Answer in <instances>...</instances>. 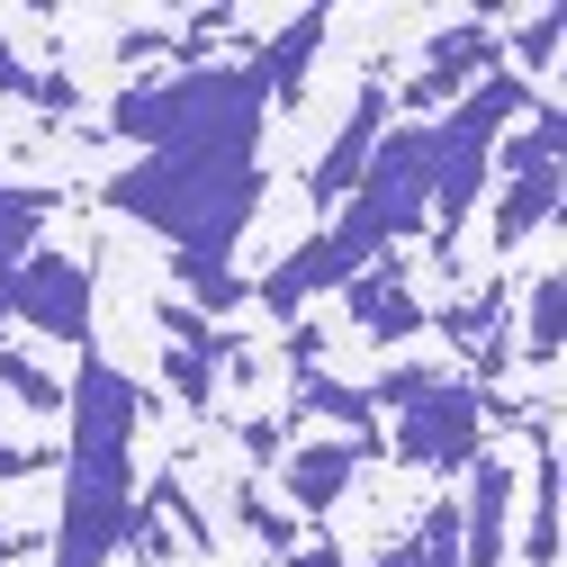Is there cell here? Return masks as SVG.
<instances>
[{
	"label": "cell",
	"instance_id": "obj_3",
	"mask_svg": "<svg viewBox=\"0 0 567 567\" xmlns=\"http://www.w3.org/2000/svg\"><path fill=\"white\" fill-rule=\"evenodd\" d=\"M405 468H423V477H460V468H477V451H486V388L477 379H433L423 396H405L396 405V442H388Z\"/></svg>",
	"mask_w": 567,
	"mask_h": 567
},
{
	"label": "cell",
	"instance_id": "obj_9",
	"mask_svg": "<svg viewBox=\"0 0 567 567\" xmlns=\"http://www.w3.org/2000/svg\"><path fill=\"white\" fill-rule=\"evenodd\" d=\"M342 316L351 324H370V342H414L423 333V298L405 289V261H370L361 279H342Z\"/></svg>",
	"mask_w": 567,
	"mask_h": 567
},
{
	"label": "cell",
	"instance_id": "obj_4",
	"mask_svg": "<svg viewBox=\"0 0 567 567\" xmlns=\"http://www.w3.org/2000/svg\"><path fill=\"white\" fill-rule=\"evenodd\" d=\"M486 73H505V28L477 10V19H460V28H442L433 45H423V73L396 91V117H405V126H433V109L468 100Z\"/></svg>",
	"mask_w": 567,
	"mask_h": 567
},
{
	"label": "cell",
	"instance_id": "obj_17",
	"mask_svg": "<svg viewBox=\"0 0 567 567\" xmlns=\"http://www.w3.org/2000/svg\"><path fill=\"white\" fill-rule=\"evenodd\" d=\"M145 505H154V514H163V523L181 532V549H189V558H207V549H217V532H207V514L189 505V486H181V468H163V477H154V495H145Z\"/></svg>",
	"mask_w": 567,
	"mask_h": 567
},
{
	"label": "cell",
	"instance_id": "obj_13",
	"mask_svg": "<svg viewBox=\"0 0 567 567\" xmlns=\"http://www.w3.org/2000/svg\"><path fill=\"white\" fill-rule=\"evenodd\" d=\"M370 567H460V505H433L388 558H370Z\"/></svg>",
	"mask_w": 567,
	"mask_h": 567
},
{
	"label": "cell",
	"instance_id": "obj_11",
	"mask_svg": "<svg viewBox=\"0 0 567 567\" xmlns=\"http://www.w3.org/2000/svg\"><path fill=\"white\" fill-rule=\"evenodd\" d=\"M45 217H54V189H0V324H10V279L28 270V252H37V235H45Z\"/></svg>",
	"mask_w": 567,
	"mask_h": 567
},
{
	"label": "cell",
	"instance_id": "obj_18",
	"mask_svg": "<svg viewBox=\"0 0 567 567\" xmlns=\"http://www.w3.org/2000/svg\"><path fill=\"white\" fill-rule=\"evenodd\" d=\"M0 388H10L28 414H63V379H54V370H37L28 351H10V342H0Z\"/></svg>",
	"mask_w": 567,
	"mask_h": 567
},
{
	"label": "cell",
	"instance_id": "obj_22",
	"mask_svg": "<svg viewBox=\"0 0 567 567\" xmlns=\"http://www.w3.org/2000/svg\"><path fill=\"white\" fill-rule=\"evenodd\" d=\"M279 567H351V558H342V549H333V540H298V549H289V558H279Z\"/></svg>",
	"mask_w": 567,
	"mask_h": 567
},
{
	"label": "cell",
	"instance_id": "obj_8",
	"mask_svg": "<svg viewBox=\"0 0 567 567\" xmlns=\"http://www.w3.org/2000/svg\"><path fill=\"white\" fill-rule=\"evenodd\" d=\"M505 523H514V460L505 451H477L468 514H460V567H505Z\"/></svg>",
	"mask_w": 567,
	"mask_h": 567
},
{
	"label": "cell",
	"instance_id": "obj_1",
	"mask_svg": "<svg viewBox=\"0 0 567 567\" xmlns=\"http://www.w3.org/2000/svg\"><path fill=\"white\" fill-rule=\"evenodd\" d=\"M261 73L252 63H181L163 82H126L109 135L145 163L109 181V207L172 244V270L198 316H235L252 279H235V244L261 207Z\"/></svg>",
	"mask_w": 567,
	"mask_h": 567
},
{
	"label": "cell",
	"instance_id": "obj_6",
	"mask_svg": "<svg viewBox=\"0 0 567 567\" xmlns=\"http://www.w3.org/2000/svg\"><path fill=\"white\" fill-rule=\"evenodd\" d=\"M396 126V91H388V73H379V63H370V73H361V91H351V117H342V135H333V145H324V163H316V207H342L351 198V181H361L370 172V154H379V135Z\"/></svg>",
	"mask_w": 567,
	"mask_h": 567
},
{
	"label": "cell",
	"instance_id": "obj_12",
	"mask_svg": "<svg viewBox=\"0 0 567 567\" xmlns=\"http://www.w3.org/2000/svg\"><path fill=\"white\" fill-rule=\"evenodd\" d=\"M549 217H558V172H514L505 189H495V226L486 235H495V252H523Z\"/></svg>",
	"mask_w": 567,
	"mask_h": 567
},
{
	"label": "cell",
	"instance_id": "obj_16",
	"mask_svg": "<svg viewBox=\"0 0 567 567\" xmlns=\"http://www.w3.org/2000/svg\"><path fill=\"white\" fill-rule=\"evenodd\" d=\"M514 351H523L532 370H549V361H558V270H540V279H532V307H523V342H514Z\"/></svg>",
	"mask_w": 567,
	"mask_h": 567
},
{
	"label": "cell",
	"instance_id": "obj_10",
	"mask_svg": "<svg viewBox=\"0 0 567 567\" xmlns=\"http://www.w3.org/2000/svg\"><path fill=\"white\" fill-rule=\"evenodd\" d=\"M324 28H333V19H324V10H307V19H289V28H279V37H270V45L252 54V73H261V100H270V109H289V100L307 91Z\"/></svg>",
	"mask_w": 567,
	"mask_h": 567
},
{
	"label": "cell",
	"instance_id": "obj_20",
	"mask_svg": "<svg viewBox=\"0 0 567 567\" xmlns=\"http://www.w3.org/2000/svg\"><path fill=\"white\" fill-rule=\"evenodd\" d=\"M289 442H298V433H289V414H261V423H244V460H252V468L289 460Z\"/></svg>",
	"mask_w": 567,
	"mask_h": 567
},
{
	"label": "cell",
	"instance_id": "obj_15",
	"mask_svg": "<svg viewBox=\"0 0 567 567\" xmlns=\"http://www.w3.org/2000/svg\"><path fill=\"white\" fill-rule=\"evenodd\" d=\"M235 514H244V532H252L270 558H289V549H298V514L279 505V495H261V477H244V486H235Z\"/></svg>",
	"mask_w": 567,
	"mask_h": 567
},
{
	"label": "cell",
	"instance_id": "obj_23",
	"mask_svg": "<svg viewBox=\"0 0 567 567\" xmlns=\"http://www.w3.org/2000/svg\"><path fill=\"white\" fill-rule=\"evenodd\" d=\"M0 189H10V181H0Z\"/></svg>",
	"mask_w": 567,
	"mask_h": 567
},
{
	"label": "cell",
	"instance_id": "obj_14",
	"mask_svg": "<svg viewBox=\"0 0 567 567\" xmlns=\"http://www.w3.org/2000/svg\"><path fill=\"white\" fill-rule=\"evenodd\" d=\"M0 100H19V109H54V117H63L82 91L63 82V73H37V63H19V45L0 37Z\"/></svg>",
	"mask_w": 567,
	"mask_h": 567
},
{
	"label": "cell",
	"instance_id": "obj_21",
	"mask_svg": "<svg viewBox=\"0 0 567 567\" xmlns=\"http://www.w3.org/2000/svg\"><path fill=\"white\" fill-rule=\"evenodd\" d=\"M54 451H28V442H0V477H45Z\"/></svg>",
	"mask_w": 567,
	"mask_h": 567
},
{
	"label": "cell",
	"instance_id": "obj_5",
	"mask_svg": "<svg viewBox=\"0 0 567 567\" xmlns=\"http://www.w3.org/2000/svg\"><path fill=\"white\" fill-rule=\"evenodd\" d=\"M10 324L82 351L91 342V270L73 252H28V270L10 279Z\"/></svg>",
	"mask_w": 567,
	"mask_h": 567
},
{
	"label": "cell",
	"instance_id": "obj_19",
	"mask_svg": "<svg viewBox=\"0 0 567 567\" xmlns=\"http://www.w3.org/2000/svg\"><path fill=\"white\" fill-rule=\"evenodd\" d=\"M549 63H558V10H532L523 37H505V73L523 82V73H549Z\"/></svg>",
	"mask_w": 567,
	"mask_h": 567
},
{
	"label": "cell",
	"instance_id": "obj_2",
	"mask_svg": "<svg viewBox=\"0 0 567 567\" xmlns=\"http://www.w3.org/2000/svg\"><path fill=\"white\" fill-rule=\"evenodd\" d=\"M135 433H145V388H135L100 342H82V379L63 388V505H54V567H109L126 540Z\"/></svg>",
	"mask_w": 567,
	"mask_h": 567
},
{
	"label": "cell",
	"instance_id": "obj_7",
	"mask_svg": "<svg viewBox=\"0 0 567 567\" xmlns=\"http://www.w3.org/2000/svg\"><path fill=\"white\" fill-rule=\"evenodd\" d=\"M379 460V433H342V442H289L279 460V495H289V514H333L342 486Z\"/></svg>",
	"mask_w": 567,
	"mask_h": 567
}]
</instances>
